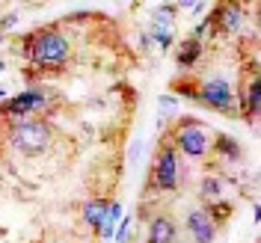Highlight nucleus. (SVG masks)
<instances>
[{"label": "nucleus", "instance_id": "nucleus-2", "mask_svg": "<svg viewBox=\"0 0 261 243\" xmlns=\"http://www.w3.org/2000/svg\"><path fill=\"white\" fill-rule=\"evenodd\" d=\"M175 92L190 101H199L202 107L208 110H217L223 116H231L238 119V101H234V89H231V80L223 77V74H214V77H202V80H193V77H184V80L175 83Z\"/></svg>", "mask_w": 261, "mask_h": 243}, {"label": "nucleus", "instance_id": "nucleus-15", "mask_svg": "<svg viewBox=\"0 0 261 243\" xmlns=\"http://www.w3.org/2000/svg\"><path fill=\"white\" fill-rule=\"evenodd\" d=\"M175 12H178V6H169V3H163V6H158V9L151 12V24H154V27H161V30H172Z\"/></svg>", "mask_w": 261, "mask_h": 243}, {"label": "nucleus", "instance_id": "nucleus-6", "mask_svg": "<svg viewBox=\"0 0 261 243\" xmlns=\"http://www.w3.org/2000/svg\"><path fill=\"white\" fill-rule=\"evenodd\" d=\"M48 107H50L48 89L30 86V89H24L21 95H12L9 101L0 104V119H9V122H18V119H39V113L48 110Z\"/></svg>", "mask_w": 261, "mask_h": 243}, {"label": "nucleus", "instance_id": "nucleus-13", "mask_svg": "<svg viewBox=\"0 0 261 243\" xmlns=\"http://www.w3.org/2000/svg\"><path fill=\"white\" fill-rule=\"evenodd\" d=\"M223 184H226V178H220V175H205L199 184V196L205 202H217V199H223Z\"/></svg>", "mask_w": 261, "mask_h": 243}, {"label": "nucleus", "instance_id": "nucleus-17", "mask_svg": "<svg viewBox=\"0 0 261 243\" xmlns=\"http://www.w3.org/2000/svg\"><path fill=\"white\" fill-rule=\"evenodd\" d=\"M151 45H158L161 50H169V45L175 42V33L172 30H161V27H151Z\"/></svg>", "mask_w": 261, "mask_h": 243}, {"label": "nucleus", "instance_id": "nucleus-5", "mask_svg": "<svg viewBox=\"0 0 261 243\" xmlns=\"http://www.w3.org/2000/svg\"><path fill=\"white\" fill-rule=\"evenodd\" d=\"M50 133L54 130H50V125L45 119H18V122L9 125V143L21 154L39 157L50 146Z\"/></svg>", "mask_w": 261, "mask_h": 243}, {"label": "nucleus", "instance_id": "nucleus-20", "mask_svg": "<svg viewBox=\"0 0 261 243\" xmlns=\"http://www.w3.org/2000/svg\"><path fill=\"white\" fill-rule=\"evenodd\" d=\"M140 45H143V48H151V36H148V33L140 36Z\"/></svg>", "mask_w": 261, "mask_h": 243}, {"label": "nucleus", "instance_id": "nucleus-21", "mask_svg": "<svg viewBox=\"0 0 261 243\" xmlns=\"http://www.w3.org/2000/svg\"><path fill=\"white\" fill-rule=\"evenodd\" d=\"M3 68H6V65H3V60H0V71H3Z\"/></svg>", "mask_w": 261, "mask_h": 243}, {"label": "nucleus", "instance_id": "nucleus-3", "mask_svg": "<svg viewBox=\"0 0 261 243\" xmlns=\"http://www.w3.org/2000/svg\"><path fill=\"white\" fill-rule=\"evenodd\" d=\"M172 148L178 151V157H190V160H202L205 154H208V148H211V133H208V125L205 122H199L193 116H184L178 119V125L172 128V133L166 137Z\"/></svg>", "mask_w": 261, "mask_h": 243}, {"label": "nucleus", "instance_id": "nucleus-16", "mask_svg": "<svg viewBox=\"0 0 261 243\" xmlns=\"http://www.w3.org/2000/svg\"><path fill=\"white\" fill-rule=\"evenodd\" d=\"M175 107H178L175 95H161V101H158V128L161 130L166 128V119H172Z\"/></svg>", "mask_w": 261, "mask_h": 243}, {"label": "nucleus", "instance_id": "nucleus-4", "mask_svg": "<svg viewBox=\"0 0 261 243\" xmlns=\"http://www.w3.org/2000/svg\"><path fill=\"white\" fill-rule=\"evenodd\" d=\"M181 175H184V169H181L178 151L172 148L169 140H161L158 154H154V160H151L148 187L158 190V193H175V190L181 187Z\"/></svg>", "mask_w": 261, "mask_h": 243}, {"label": "nucleus", "instance_id": "nucleus-10", "mask_svg": "<svg viewBox=\"0 0 261 243\" xmlns=\"http://www.w3.org/2000/svg\"><path fill=\"white\" fill-rule=\"evenodd\" d=\"M202 53H205V45L187 36L175 50V63H178V68H193V65L202 63Z\"/></svg>", "mask_w": 261, "mask_h": 243}, {"label": "nucleus", "instance_id": "nucleus-8", "mask_svg": "<svg viewBox=\"0 0 261 243\" xmlns=\"http://www.w3.org/2000/svg\"><path fill=\"white\" fill-rule=\"evenodd\" d=\"M187 234L193 237V243H214L217 223L205 213V208H193V211L187 213Z\"/></svg>", "mask_w": 261, "mask_h": 243}, {"label": "nucleus", "instance_id": "nucleus-11", "mask_svg": "<svg viewBox=\"0 0 261 243\" xmlns=\"http://www.w3.org/2000/svg\"><path fill=\"white\" fill-rule=\"evenodd\" d=\"M104 213H107V199H86V202H83V223L89 228L101 231Z\"/></svg>", "mask_w": 261, "mask_h": 243}, {"label": "nucleus", "instance_id": "nucleus-12", "mask_svg": "<svg viewBox=\"0 0 261 243\" xmlns=\"http://www.w3.org/2000/svg\"><path fill=\"white\" fill-rule=\"evenodd\" d=\"M119 217H122V199H113V202H107V213H104V223H101V240H113V231L119 226Z\"/></svg>", "mask_w": 261, "mask_h": 243}, {"label": "nucleus", "instance_id": "nucleus-9", "mask_svg": "<svg viewBox=\"0 0 261 243\" xmlns=\"http://www.w3.org/2000/svg\"><path fill=\"white\" fill-rule=\"evenodd\" d=\"M175 234H178L175 220H172L169 213H158V217H151V223H148L146 243H175Z\"/></svg>", "mask_w": 261, "mask_h": 243}, {"label": "nucleus", "instance_id": "nucleus-1", "mask_svg": "<svg viewBox=\"0 0 261 243\" xmlns=\"http://www.w3.org/2000/svg\"><path fill=\"white\" fill-rule=\"evenodd\" d=\"M21 57L33 65L30 71H24L30 77L60 74L65 63L71 60V45H68V36L57 24H50V27H39V30L21 36Z\"/></svg>", "mask_w": 261, "mask_h": 243}, {"label": "nucleus", "instance_id": "nucleus-14", "mask_svg": "<svg viewBox=\"0 0 261 243\" xmlns=\"http://www.w3.org/2000/svg\"><path fill=\"white\" fill-rule=\"evenodd\" d=\"M214 151H220V157H226V160H241V143L226 137V133H217Z\"/></svg>", "mask_w": 261, "mask_h": 243}, {"label": "nucleus", "instance_id": "nucleus-18", "mask_svg": "<svg viewBox=\"0 0 261 243\" xmlns=\"http://www.w3.org/2000/svg\"><path fill=\"white\" fill-rule=\"evenodd\" d=\"M128 231H130V220H122V223L116 226V231H113V240L116 243H125V240H128Z\"/></svg>", "mask_w": 261, "mask_h": 243}, {"label": "nucleus", "instance_id": "nucleus-7", "mask_svg": "<svg viewBox=\"0 0 261 243\" xmlns=\"http://www.w3.org/2000/svg\"><path fill=\"white\" fill-rule=\"evenodd\" d=\"M246 24V9L241 3H220V6H214L211 15H208V36H238V33L244 30Z\"/></svg>", "mask_w": 261, "mask_h": 243}, {"label": "nucleus", "instance_id": "nucleus-19", "mask_svg": "<svg viewBox=\"0 0 261 243\" xmlns=\"http://www.w3.org/2000/svg\"><path fill=\"white\" fill-rule=\"evenodd\" d=\"M140 154H143V140H134V143H130V151H128V163L130 166L140 163Z\"/></svg>", "mask_w": 261, "mask_h": 243}]
</instances>
